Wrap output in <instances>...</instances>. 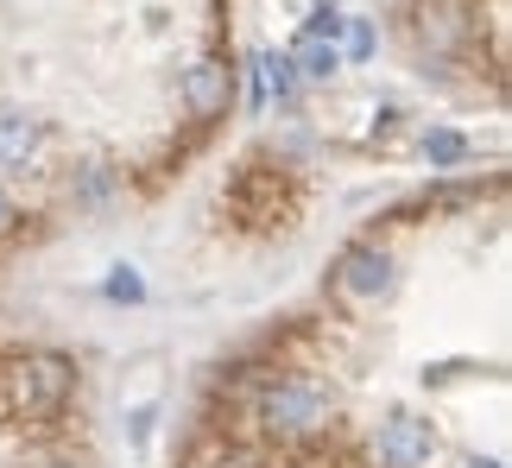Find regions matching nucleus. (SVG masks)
Instances as JSON below:
<instances>
[{
	"mask_svg": "<svg viewBox=\"0 0 512 468\" xmlns=\"http://www.w3.org/2000/svg\"><path fill=\"white\" fill-rule=\"evenodd\" d=\"M317 7H336V0H317Z\"/></svg>",
	"mask_w": 512,
	"mask_h": 468,
	"instance_id": "39448f33",
	"label": "nucleus"
},
{
	"mask_svg": "<svg viewBox=\"0 0 512 468\" xmlns=\"http://www.w3.org/2000/svg\"><path fill=\"white\" fill-rule=\"evenodd\" d=\"M177 102H184L190 121H215V114H228L234 102V64L228 57H196L184 70V83H177Z\"/></svg>",
	"mask_w": 512,
	"mask_h": 468,
	"instance_id": "f257e3e1",
	"label": "nucleus"
},
{
	"mask_svg": "<svg viewBox=\"0 0 512 468\" xmlns=\"http://www.w3.org/2000/svg\"><path fill=\"white\" fill-rule=\"evenodd\" d=\"M424 159L430 165H462L468 159V140H462V133H449V127H437V133H424Z\"/></svg>",
	"mask_w": 512,
	"mask_h": 468,
	"instance_id": "20e7f679",
	"label": "nucleus"
},
{
	"mask_svg": "<svg viewBox=\"0 0 512 468\" xmlns=\"http://www.w3.org/2000/svg\"><path fill=\"white\" fill-rule=\"evenodd\" d=\"M38 146H45V127L32 121L26 108H0V171H26L38 159Z\"/></svg>",
	"mask_w": 512,
	"mask_h": 468,
	"instance_id": "f03ea898",
	"label": "nucleus"
},
{
	"mask_svg": "<svg viewBox=\"0 0 512 468\" xmlns=\"http://www.w3.org/2000/svg\"><path fill=\"white\" fill-rule=\"evenodd\" d=\"M298 70L310 76V83H329V76L342 70V51L329 45V38H304V45H298Z\"/></svg>",
	"mask_w": 512,
	"mask_h": 468,
	"instance_id": "7ed1b4c3",
	"label": "nucleus"
}]
</instances>
